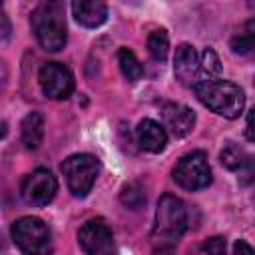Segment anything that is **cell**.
I'll return each mask as SVG.
<instances>
[{
	"mask_svg": "<svg viewBox=\"0 0 255 255\" xmlns=\"http://www.w3.org/2000/svg\"><path fill=\"white\" fill-rule=\"evenodd\" d=\"M147 52H149L151 58L157 60V62H163V60L167 58L169 40H167L165 30H155V32L149 34V38H147Z\"/></svg>",
	"mask_w": 255,
	"mask_h": 255,
	"instance_id": "obj_17",
	"label": "cell"
},
{
	"mask_svg": "<svg viewBox=\"0 0 255 255\" xmlns=\"http://www.w3.org/2000/svg\"><path fill=\"white\" fill-rule=\"evenodd\" d=\"M161 116H163L165 126L169 128V131L175 137H185L187 133H191V129L195 126V114H193V110L187 108V106H183V104H175V102L163 104Z\"/></svg>",
	"mask_w": 255,
	"mask_h": 255,
	"instance_id": "obj_11",
	"label": "cell"
},
{
	"mask_svg": "<svg viewBox=\"0 0 255 255\" xmlns=\"http://www.w3.org/2000/svg\"><path fill=\"white\" fill-rule=\"evenodd\" d=\"M199 66H201V80H213V78H217L219 72H221L219 58H217V54H215L211 48H207V50L201 54Z\"/></svg>",
	"mask_w": 255,
	"mask_h": 255,
	"instance_id": "obj_19",
	"label": "cell"
},
{
	"mask_svg": "<svg viewBox=\"0 0 255 255\" xmlns=\"http://www.w3.org/2000/svg\"><path fill=\"white\" fill-rule=\"evenodd\" d=\"M120 199L126 207L129 209H139L143 203H145V191L143 187L137 183V181H131V183H126L122 187V193H120Z\"/></svg>",
	"mask_w": 255,
	"mask_h": 255,
	"instance_id": "obj_18",
	"label": "cell"
},
{
	"mask_svg": "<svg viewBox=\"0 0 255 255\" xmlns=\"http://www.w3.org/2000/svg\"><path fill=\"white\" fill-rule=\"evenodd\" d=\"M135 137H137L139 147L149 151V153H159L167 145L165 129L153 120H141L139 126L135 128Z\"/></svg>",
	"mask_w": 255,
	"mask_h": 255,
	"instance_id": "obj_12",
	"label": "cell"
},
{
	"mask_svg": "<svg viewBox=\"0 0 255 255\" xmlns=\"http://www.w3.org/2000/svg\"><path fill=\"white\" fill-rule=\"evenodd\" d=\"M225 237H209L205 243H203V251L205 255H225Z\"/></svg>",
	"mask_w": 255,
	"mask_h": 255,
	"instance_id": "obj_21",
	"label": "cell"
},
{
	"mask_svg": "<svg viewBox=\"0 0 255 255\" xmlns=\"http://www.w3.org/2000/svg\"><path fill=\"white\" fill-rule=\"evenodd\" d=\"M233 255H253V249H251L249 243H245V241H237V243L233 245Z\"/></svg>",
	"mask_w": 255,
	"mask_h": 255,
	"instance_id": "obj_23",
	"label": "cell"
},
{
	"mask_svg": "<svg viewBox=\"0 0 255 255\" xmlns=\"http://www.w3.org/2000/svg\"><path fill=\"white\" fill-rule=\"evenodd\" d=\"M98 171H100V161L90 153L70 155L62 163V173H64V177L68 181L70 191L76 197L88 195V191L92 189V185L96 181Z\"/></svg>",
	"mask_w": 255,
	"mask_h": 255,
	"instance_id": "obj_5",
	"label": "cell"
},
{
	"mask_svg": "<svg viewBox=\"0 0 255 255\" xmlns=\"http://www.w3.org/2000/svg\"><path fill=\"white\" fill-rule=\"evenodd\" d=\"M20 135H22V143L28 149H36L42 143L44 137V118L38 112H30L20 126Z\"/></svg>",
	"mask_w": 255,
	"mask_h": 255,
	"instance_id": "obj_14",
	"label": "cell"
},
{
	"mask_svg": "<svg viewBox=\"0 0 255 255\" xmlns=\"http://www.w3.org/2000/svg\"><path fill=\"white\" fill-rule=\"evenodd\" d=\"M6 131H8V128H6V122H2V120H0V139L6 135Z\"/></svg>",
	"mask_w": 255,
	"mask_h": 255,
	"instance_id": "obj_25",
	"label": "cell"
},
{
	"mask_svg": "<svg viewBox=\"0 0 255 255\" xmlns=\"http://www.w3.org/2000/svg\"><path fill=\"white\" fill-rule=\"evenodd\" d=\"M12 239L26 255H52V235L38 217H20L12 225Z\"/></svg>",
	"mask_w": 255,
	"mask_h": 255,
	"instance_id": "obj_4",
	"label": "cell"
},
{
	"mask_svg": "<svg viewBox=\"0 0 255 255\" xmlns=\"http://www.w3.org/2000/svg\"><path fill=\"white\" fill-rule=\"evenodd\" d=\"M219 159H221V163H223L227 169H241L245 163H249L247 153H245L239 145H235V143H227V145L221 149Z\"/></svg>",
	"mask_w": 255,
	"mask_h": 255,
	"instance_id": "obj_16",
	"label": "cell"
},
{
	"mask_svg": "<svg viewBox=\"0 0 255 255\" xmlns=\"http://www.w3.org/2000/svg\"><path fill=\"white\" fill-rule=\"evenodd\" d=\"M72 12L76 22L86 28H98L108 18V8L100 0H76L72 2Z\"/></svg>",
	"mask_w": 255,
	"mask_h": 255,
	"instance_id": "obj_13",
	"label": "cell"
},
{
	"mask_svg": "<svg viewBox=\"0 0 255 255\" xmlns=\"http://www.w3.org/2000/svg\"><path fill=\"white\" fill-rule=\"evenodd\" d=\"M173 179L189 191L203 189L211 183V167L203 151H191L183 155L173 167Z\"/></svg>",
	"mask_w": 255,
	"mask_h": 255,
	"instance_id": "obj_6",
	"label": "cell"
},
{
	"mask_svg": "<svg viewBox=\"0 0 255 255\" xmlns=\"http://www.w3.org/2000/svg\"><path fill=\"white\" fill-rule=\"evenodd\" d=\"M197 100L209 108L211 112L235 120L241 116L243 106H245V96L239 86H235L229 80L213 78V80H201L197 86H193Z\"/></svg>",
	"mask_w": 255,
	"mask_h": 255,
	"instance_id": "obj_2",
	"label": "cell"
},
{
	"mask_svg": "<svg viewBox=\"0 0 255 255\" xmlns=\"http://www.w3.org/2000/svg\"><path fill=\"white\" fill-rule=\"evenodd\" d=\"M173 72H175L177 82L185 88H193L201 82L199 56L191 44H179L177 46L175 60H173Z\"/></svg>",
	"mask_w": 255,
	"mask_h": 255,
	"instance_id": "obj_10",
	"label": "cell"
},
{
	"mask_svg": "<svg viewBox=\"0 0 255 255\" xmlns=\"http://www.w3.org/2000/svg\"><path fill=\"white\" fill-rule=\"evenodd\" d=\"M58 191V181L50 169L38 167L28 173L22 181V197L30 205H46L54 199Z\"/></svg>",
	"mask_w": 255,
	"mask_h": 255,
	"instance_id": "obj_8",
	"label": "cell"
},
{
	"mask_svg": "<svg viewBox=\"0 0 255 255\" xmlns=\"http://www.w3.org/2000/svg\"><path fill=\"white\" fill-rule=\"evenodd\" d=\"M187 225V213L183 201L171 193H165L157 201L155 225L151 231V243L157 251H169L177 245Z\"/></svg>",
	"mask_w": 255,
	"mask_h": 255,
	"instance_id": "obj_1",
	"label": "cell"
},
{
	"mask_svg": "<svg viewBox=\"0 0 255 255\" xmlns=\"http://www.w3.org/2000/svg\"><path fill=\"white\" fill-rule=\"evenodd\" d=\"M78 241H80V247L88 255H114L116 253L112 229L100 219L86 221L78 231Z\"/></svg>",
	"mask_w": 255,
	"mask_h": 255,
	"instance_id": "obj_7",
	"label": "cell"
},
{
	"mask_svg": "<svg viewBox=\"0 0 255 255\" xmlns=\"http://www.w3.org/2000/svg\"><path fill=\"white\" fill-rule=\"evenodd\" d=\"M8 36H10V20H8V16L0 10V42H4Z\"/></svg>",
	"mask_w": 255,
	"mask_h": 255,
	"instance_id": "obj_22",
	"label": "cell"
},
{
	"mask_svg": "<svg viewBox=\"0 0 255 255\" xmlns=\"http://www.w3.org/2000/svg\"><path fill=\"white\" fill-rule=\"evenodd\" d=\"M231 48L235 54H249L253 50V30L249 28L245 34H239L231 40Z\"/></svg>",
	"mask_w": 255,
	"mask_h": 255,
	"instance_id": "obj_20",
	"label": "cell"
},
{
	"mask_svg": "<svg viewBox=\"0 0 255 255\" xmlns=\"http://www.w3.org/2000/svg\"><path fill=\"white\" fill-rule=\"evenodd\" d=\"M40 86L42 92L52 100H66L74 92V78L64 64L48 62L40 68Z\"/></svg>",
	"mask_w": 255,
	"mask_h": 255,
	"instance_id": "obj_9",
	"label": "cell"
},
{
	"mask_svg": "<svg viewBox=\"0 0 255 255\" xmlns=\"http://www.w3.org/2000/svg\"><path fill=\"white\" fill-rule=\"evenodd\" d=\"M32 30L44 50L58 52L66 44V18L62 2H42L32 12Z\"/></svg>",
	"mask_w": 255,
	"mask_h": 255,
	"instance_id": "obj_3",
	"label": "cell"
},
{
	"mask_svg": "<svg viewBox=\"0 0 255 255\" xmlns=\"http://www.w3.org/2000/svg\"><path fill=\"white\" fill-rule=\"evenodd\" d=\"M118 62H120L122 74H124L129 82H135V80H139V78L143 76V68H141L139 60L135 58V54H133L131 50L122 48V50L118 52Z\"/></svg>",
	"mask_w": 255,
	"mask_h": 255,
	"instance_id": "obj_15",
	"label": "cell"
},
{
	"mask_svg": "<svg viewBox=\"0 0 255 255\" xmlns=\"http://www.w3.org/2000/svg\"><path fill=\"white\" fill-rule=\"evenodd\" d=\"M0 10H2V4H0Z\"/></svg>",
	"mask_w": 255,
	"mask_h": 255,
	"instance_id": "obj_26",
	"label": "cell"
},
{
	"mask_svg": "<svg viewBox=\"0 0 255 255\" xmlns=\"http://www.w3.org/2000/svg\"><path fill=\"white\" fill-rule=\"evenodd\" d=\"M245 135H247V139L249 141H253V112H249V116H247V128H245Z\"/></svg>",
	"mask_w": 255,
	"mask_h": 255,
	"instance_id": "obj_24",
	"label": "cell"
}]
</instances>
